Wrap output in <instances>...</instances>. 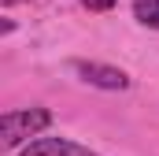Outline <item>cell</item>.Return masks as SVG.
Instances as JSON below:
<instances>
[{
    "instance_id": "6da1fadb",
    "label": "cell",
    "mask_w": 159,
    "mask_h": 156,
    "mask_svg": "<svg viewBox=\"0 0 159 156\" xmlns=\"http://www.w3.org/2000/svg\"><path fill=\"white\" fill-rule=\"evenodd\" d=\"M48 123H52V112H48V108H26V112H7V115L0 119V134H4V141H7V145H22L26 138L41 134V130H44Z\"/></svg>"
},
{
    "instance_id": "277c9868",
    "label": "cell",
    "mask_w": 159,
    "mask_h": 156,
    "mask_svg": "<svg viewBox=\"0 0 159 156\" xmlns=\"http://www.w3.org/2000/svg\"><path fill=\"white\" fill-rule=\"evenodd\" d=\"M133 15H137V22L159 30V0H133Z\"/></svg>"
},
{
    "instance_id": "7a4b0ae2",
    "label": "cell",
    "mask_w": 159,
    "mask_h": 156,
    "mask_svg": "<svg viewBox=\"0 0 159 156\" xmlns=\"http://www.w3.org/2000/svg\"><path fill=\"white\" fill-rule=\"evenodd\" d=\"M74 75H81V82H89L96 89H111V93H119V89L129 85L126 71L107 67V63H89V60H74Z\"/></svg>"
},
{
    "instance_id": "8992f818",
    "label": "cell",
    "mask_w": 159,
    "mask_h": 156,
    "mask_svg": "<svg viewBox=\"0 0 159 156\" xmlns=\"http://www.w3.org/2000/svg\"><path fill=\"white\" fill-rule=\"evenodd\" d=\"M4 4H19V0H4Z\"/></svg>"
},
{
    "instance_id": "5b68a950",
    "label": "cell",
    "mask_w": 159,
    "mask_h": 156,
    "mask_svg": "<svg viewBox=\"0 0 159 156\" xmlns=\"http://www.w3.org/2000/svg\"><path fill=\"white\" fill-rule=\"evenodd\" d=\"M81 4H85L89 11H111V7H115V0H81Z\"/></svg>"
},
{
    "instance_id": "3957f363",
    "label": "cell",
    "mask_w": 159,
    "mask_h": 156,
    "mask_svg": "<svg viewBox=\"0 0 159 156\" xmlns=\"http://www.w3.org/2000/svg\"><path fill=\"white\" fill-rule=\"evenodd\" d=\"M19 156H100V153L85 149L78 141H70V138H37V141H30Z\"/></svg>"
}]
</instances>
